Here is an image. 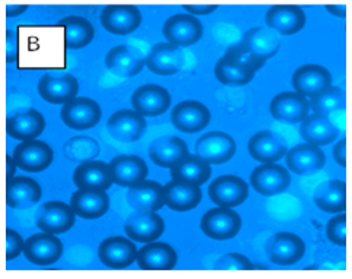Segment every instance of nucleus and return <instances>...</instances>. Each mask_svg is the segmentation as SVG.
<instances>
[{"label": "nucleus", "instance_id": "43", "mask_svg": "<svg viewBox=\"0 0 352 279\" xmlns=\"http://www.w3.org/2000/svg\"><path fill=\"white\" fill-rule=\"evenodd\" d=\"M23 244L25 240L18 231L6 228V262L19 258V254L23 252Z\"/></svg>", "mask_w": 352, "mask_h": 279}, {"label": "nucleus", "instance_id": "6", "mask_svg": "<svg viewBox=\"0 0 352 279\" xmlns=\"http://www.w3.org/2000/svg\"><path fill=\"white\" fill-rule=\"evenodd\" d=\"M196 155L208 164H226L237 153V144L228 133L214 131L197 139Z\"/></svg>", "mask_w": 352, "mask_h": 279}, {"label": "nucleus", "instance_id": "11", "mask_svg": "<svg viewBox=\"0 0 352 279\" xmlns=\"http://www.w3.org/2000/svg\"><path fill=\"white\" fill-rule=\"evenodd\" d=\"M291 84L297 94L311 100L332 87V74L320 65H302L292 75Z\"/></svg>", "mask_w": 352, "mask_h": 279}, {"label": "nucleus", "instance_id": "46", "mask_svg": "<svg viewBox=\"0 0 352 279\" xmlns=\"http://www.w3.org/2000/svg\"><path fill=\"white\" fill-rule=\"evenodd\" d=\"M333 158L341 167H346V139H341L333 148Z\"/></svg>", "mask_w": 352, "mask_h": 279}, {"label": "nucleus", "instance_id": "38", "mask_svg": "<svg viewBox=\"0 0 352 279\" xmlns=\"http://www.w3.org/2000/svg\"><path fill=\"white\" fill-rule=\"evenodd\" d=\"M105 66L109 71L117 76L132 78L142 72L145 60L129 50L127 45L120 44L113 47L105 56Z\"/></svg>", "mask_w": 352, "mask_h": 279}, {"label": "nucleus", "instance_id": "39", "mask_svg": "<svg viewBox=\"0 0 352 279\" xmlns=\"http://www.w3.org/2000/svg\"><path fill=\"white\" fill-rule=\"evenodd\" d=\"M212 176V167L197 155L187 154L177 164L171 167L173 180L192 183L196 186L205 184Z\"/></svg>", "mask_w": 352, "mask_h": 279}, {"label": "nucleus", "instance_id": "41", "mask_svg": "<svg viewBox=\"0 0 352 279\" xmlns=\"http://www.w3.org/2000/svg\"><path fill=\"white\" fill-rule=\"evenodd\" d=\"M214 269L218 271H253L254 265L253 262L241 253H228L226 256L219 258L215 265Z\"/></svg>", "mask_w": 352, "mask_h": 279}, {"label": "nucleus", "instance_id": "19", "mask_svg": "<svg viewBox=\"0 0 352 279\" xmlns=\"http://www.w3.org/2000/svg\"><path fill=\"white\" fill-rule=\"evenodd\" d=\"M307 16L297 5H275L266 12V27L280 36H294L306 27Z\"/></svg>", "mask_w": 352, "mask_h": 279}, {"label": "nucleus", "instance_id": "10", "mask_svg": "<svg viewBox=\"0 0 352 279\" xmlns=\"http://www.w3.org/2000/svg\"><path fill=\"white\" fill-rule=\"evenodd\" d=\"M76 223V215L72 211L70 205L60 201L45 202L35 218V224L50 234H65L69 230H72Z\"/></svg>", "mask_w": 352, "mask_h": 279}, {"label": "nucleus", "instance_id": "23", "mask_svg": "<svg viewBox=\"0 0 352 279\" xmlns=\"http://www.w3.org/2000/svg\"><path fill=\"white\" fill-rule=\"evenodd\" d=\"M162 190L164 205H167L171 211L175 212L192 211L199 206L204 197L201 186L180 180L168 181L166 186H162Z\"/></svg>", "mask_w": 352, "mask_h": 279}, {"label": "nucleus", "instance_id": "31", "mask_svg": "<svg viewBox=\"0 0 352 279\" xmlns=\"http://www.w3.org/2000/svg\"><path fill=\"white\" fill-rule=\"evenodd\" d=\"M189 154V146L179 136H162L149 146V158L161 168H171Z\"/></svg>", "mask_w": 352, "mask_h": 279}, {"label": "nucleus", "instance_id": "14", "mask_svg": "<svg viewBox=\"0 0 352 279\" xmlns=\"http://www.w3.org/2000/svg\"><path fill=\"white\" fill-rule=\"evenodd\" d=\"M138 249L133 240L122 236L109 237L98 246V258L109 269H126L136 262Z\"/></svg>", "mask_w": 352, "mask_h": 279}, {"label": "nucleus", "instance_id": "32", "mask_svg": "<svg viewBox=\"0 0 352 279\" xmlns=\"http://www.w3.org/2000/svg\"><path fill=\"white\" fill-rule=\"evenodd\" d=\"M339 135L338 127L327 115L313 113L301 122V136L307 144L324 146L336 141Z\"/></svg>", "mask_w": 352, "mask_h": 279}, {"label": "nucleus", "instance_id": "29", "mask_svg": "<svg viewBox=\"0 0 352 279\" xmlns=\"http://www.w3.org/2000/svg\"><path fill=\"white\" fill-rule=\"evenodd\" d=\"M256 69L241 62L236 56L226 53L215 65V78L222 85L244 87L249 85L256 76Z\"/></svg>", "mask_w": 352, "mask_h": 279}, {"label": "nucleus", "instance_id": "33", "mask_svg": "<svg viewBox=\"0 0 352 279\" xmlns=\"http://www.w3.org/2000/svg\"><path fill=\"white\" fill-rule=\"evenodd\" d=\"M127 203L135 211H160L164 206V190L162 184L154 180H144L139 184L129 188Z\"/></svg>", "mask_w": 352, "mask_h": 279}, {"label": "nucleus", "instance_id": "2", "mask_svg": "<svg viewBox=\"0 0 352 279\" xmlns=\"http://www.w3.org/2000/svg\"><path fill=\"white\" fill-rule=\"evenodd\" d=\"M60 118L70 129L88 131L100 123L102 111L96 100L88 97H75L74 100L63 104Z\"/></svg>", "mask_w": 352, "mask_h": 279}, {"label": "nucleus", "instance_id": "9", "mask_svg": "<svg viewBox=\"0 0 352 279\" xmlns=\"http://www.w3.org/2000/svg\"><path fill=\"white\" fill-rule=\"evenodd\" d=\"M14 159L16 166L28 172L45 171L53 164L54 153L53 148L38 139L23 141L14 149Z\"/></svg>", "mask_w": 352, "mask_h": 279}, {"label": "nucleus", "instance_id": "40", "mask_svg": "<svg viewBox=\"0 0 352 279\" xmlns=\"http://www.w3.org/2000/svg\"><path fill=\"white\" fill-rule=\"evenodd\" d=\"M310 110L323 115H329L333 111L344 110L346 106L345 91L339 87H329L322 94L316 96L310 101Z\"/></svg>", "mask_w": 352, "mask_h": 279}, {"label": "nucleus", "instance_id": "16", "mask_svg": "<svg viewBox=\"0 0 352 279\" xmlns=\"http://www.w3.org/2000/svg\"><path fill=\"white\" fill-rule=\"evenodd\" d=\"M306 254V243L292 232H276L267 244L269 260L279 266L298 263Z\"/></svg>", "mask_w": 352, "mask_h": 279}, {"label": "nucleus", "instance_id": "30", "mask_svg": "<svg viewBox=\"0 0 352 279\" xmlns=\"http://www.w3.org/2000/svg\"><path fill=\"white\" fill-rule=\"evenodd\" d=\"M45 129L44 115L35 109L25 113H18L6 119V133L16 141H31L37 139Z\"/></svg>", "mask_w": 352, "mask_h": 279}, {"label": "nucleus", "instance_id": "26", "mask_svg": "<svg viewBox=\"0 0 352 279\" xmlns=\"http://www.w3.org/2000/svg\"><path fill=\"white\" fill-rule=\"evenodd\" d=\"M113 183L120 188H133L148 176V166L139 155H117L110 161Z\"/></svg>", "mask_w": 352, "mask_h": 279}, {"label": "nucleus", "instance_id": "21", "mask_svg": "<svg viewBox=\"0 0 352 279\" xmlns=\"http://www.w3.org/2000/svg\"><path fill=\"white\" fill-rule=\"evenodd\" d=\"M136 262L144 271H171L177 266L179 256L170 244L160 241L145 243L136 254Z\"/></svg>", "mask_w": 352, "mask_h": 279}, {"label": "nucleus", "instance_id": "37", "mask_svg": "<svg viewBox=\"0 0 352 279\" xmlns=\"http://www.w3.org/2000/svg\"><path fill=\"white\" fill-rule=\"evenodd\" d=\"M314 203L327 214H342L346 211V183L329 180L322 183L314 193Z\"/></svg>", "mask_w": 352, "mask_h": 279}, {"label": "nucleus", "instance_id": "5", "mask_svg": "<svg viewBox=\"0 0 352 279\" xmlns=\"http://www.w3.org/2000/svg\"><path fill=\"white\" fill-rule=\"evenodd\" d=\"M162 36L177 47H189L204 37V25L196 16L177 14L170 16L162 25Z\"/></svg>", "mask_w": 352, "mask_h": 279}, {"label": "nucleus", "instance_id": "36", "mask_svg": "<svg viewBox=\"0 0 352 279\" xmlns=\"http://www.w3.org/2000/svg\"><path fill=\"white\" fill-rule=\"evenodd\" d=\"M248 149L252 158L262 164H272L287 154L285 145L280 144L279 139L269 131L254 133L250 137Z\"/></svg>", "mask_w": 352, "mask_h": 279}, {"label": "nucleus", "instance_id": "44", "mask_svg": "<svg viewBox=\"0 0 352 279\" xmlns=\"http://www.w3.org/2000/svg\"><path fill=\"white\" fill-rule=\"evenodd\" d=\"M19 59V43L16 31L6 30V63H14Z\"/></svg>", "mask_w": 352, "mask_h": 279}, {"label": "nucleus", "instance_id": "49", "mask_svg": "<svg viewBox=\"0 0 352 279\" xmlns=\"http://www.w3.org/2000/svg\"><path fill=\"white\" fill-rule=\"evenodd\" d=\"M326 10L329 14L339 16V18L346 16V6L345 5H326Z\"/></svg>", "mask_w": 352, "mask_h": 279}, {"label": "nucleus", "instance_id": "8", "mask_svg": "<svg viewBox=\"0 0 352 279\" xmlns=\"http://www.w3.org/2000/svg\"><path fill=\"white\" fill-rule=\"evenodd\" d=\"M142 12L135 5H109L102 9V28L114 36H129L142 24Z\"/></svg>", "mask_w": 352, "mask_h": 279}, {"label": "nucleus", "instance_id": "20", "mask_svg": "<svg viewBox=\"0 0 352 279\" xmlns=\"http://www.w3.org/2000/svg\"><path fill=\"white\" fill-rule=\"evenodd\" d=\"M149 71L161 76H171L179 74L184 66V53L177 45L170 43H158L152 47L145 59Z\"/></svg>", "mask_w": 352, "mask_h": 279}, {"label": "nucleus", "instance_id": "25", "mask_svg": "<svg viewBox=\"0 0 352 279\" xmlns=\"http://www.w3.org/2000/svg\"><path fill=\"white\" fill-rule=\"evenodd\" d=\"M70 208L76 216L97 219L109 212L110 196L105 190L78 189L70 197Z\"/></svg>", "mask_w": 352, "mask_h": 279}, {"label": "nucleus", "instance_id": "28", "mask_svg": "<svg viewBox=\"0 0 352 279\" xmlns=\"http://www.w3.org/2000/svg\"><path fill=\"white\" fill-rule=\"evenodd\" d=\"M43 196L41 186L28 176H15L6 181V205L12 209H27Z\"/></svg>", "mask_w": 352, "mask_h": 279}, {"label": "nucleus", "instance_id": "45", "mask_svg": "<svg viewBox=\"0 0 352 279\" xmlns=\"http://www.w3.org/2000/svg\"><path fill=\"white\" fill-rule=\"evenodd\" d=\"M183 9L186 12H189V15H210L214 14L218 9V5H183Z\"/></svg>", "mask_w": 352, "mask_h": 279}, {"label": "nucleus", "instance_id": "3", "mask_svg": "<svg viewBox=\"0 0 352 279\" xmlns=\"http://www.w3.org/2000/svg\"><path fill=\"white\" fill-rule=\"evenodd\" d=\"M236 47L252 56L253 59L266 63L267 59L274 57L280 47V36L267 27H254L244 32V36Z\"/></svg>", "mask_w": 352, "mask_h": 279}, {"label": "nucleus", "instance_id": "17", "mask_svg": "<svg viewBox=\"0 0 352 279\" xmlns=\"http://www.w3.org/2000/svg\"><path fill=\"white\" fill-rule=\"evenodd\" d=\"M269 111L275 120L301 123L310 114V102L296 91H285L272 98Z\"/></svg>", "mask_w": 352, "mask_h": 279}, {"label": "nucleus", "instance_id": "42", "mask_svg": "<svg viewBox=\"0 0 352 279\" xmlns=\"http://www.w3.org/2000/svg\"><path fill=\"white\" fill-rule=\"evenodd\" d=\"M326 237L336 246H346V214H338L326 225Z\"/></svg>", "mask_w": 352, "mask_h": 279}, {"label": "nucleus", "instance_id": "12", "mask_svg": "<svg viewBox=\"0 0 352 279\" xmlns=\"http://www.w3.org/2000/svg\"><path fill=\"white\" fill-rule=\"evenodd\" d=\"M133 110L144 118H158L171 106V96L168 89L157 84H146L139 87L131 98Z\"/></svg>", "mask_w": 352, "mask_h": 279}, {"label": "nucleus", "instance_id": "47", "mask_svg": "<svg viewBox=\"0 0 352 279\" xmlns=\"http://www.w3.org/2000/svg\"><path fill=\"white\" fill-rule=\"evenodd\" d=\"M25 10H28V5H8L6 6V16L14 18L22 15Z\"/></svg>", "mask_w": 352, "mask_h": 279}, {"label": "nucleus", "instance_id": "35", "mask_svg": "<svg viewBox=\"0 0 352 279\" xmlns=\"http://www.w3.org/2000/svg\"><path fill=\"white\" fill-rule=\"evenodd\" d=\"M56 25L65 30V47L67 49L79 50L88 47L96 37V28L84 16L70 15L58 21Z\"/></svg>", "mask_w": 352, "mask_h": 279}, {"label": "nucleus", "instance_id": "24", "mask_svg": "<svg viewBox=\"0 0 352 279\" xmlns=\"http://www.w3.org/2000/svg\"><path fill=\"white\" fill-rule=\"evenodd\" d=\"M109 133L120 142H136L146 129V120L135 110L123 109L111 114L107 123Z\"/></svg>", "mask_w": 352, "mask_h": 279}, {"label": "nucleus", "instance_id": "15", "mask_svg": "<svg viewBox=\"0 0 352 279\" xmlns=\"http://www.w3.org/2000/svg\"><path fill=\"white\" fill-rule=\"evenodd\" d=\"M291 184L289 171L280 164H261L250 174V186L263 196L285 192Z\"/></svg>", "mask_w": 352, "mask_h": 279}, {"label": "nucleus", "instance_id": "22", "mask_svg": "<svg viewBox=\"0 0 352 279\" xmlns=\"http://www.w3.org/2000/svg\"><path fill=\"white\" fill-rule=\"evenodd\" d=\"M40 97L56 106H63L67 101L74 100L79 92V82L72 74H66L60 78H54L50 74H45L38 80Z\"/></svg>", "mask_w": 352, "mask_h": 279}, {"label": "nucleus", "instance_id": "4", "mask_svg": "<svg viewBox=\"0 0 352 279\" xmlns=\"http://www.w3.org/2000/svg\"><path fill=\"white\" fill-rule=\"evenodd\" d=\"M22 253L32 265L50 266L60 260L63 256V243L57 236L43 231L25 240Z\"/></svg>", "mask_w": 352, "mask_h": 279}, {"label": "nucleus", "instance_id": "48", "mask_svg": "<svg viewBox=\"0 0 352 279\" xmlns=\"http://www.w3.org/2000/svg\"><path fill=\"white\" fill-rule=\"evenodd\" d=\"M16 168H18V166H16V162H15L14 157H12V155H6V181L15 177Z\"/></svg>", "mask_w": 352, "mask_h": 279}, {"label": "nucleus", "instance_id": "27", "mask_svg": "<svg viewBox=\"0 0 352 279\" xmlns=\"http://www.w3.org/2000/svg\"><path fill=\"white\" fill-rule=\"evenodd\" d=\"M74 183L79 189H98L107 192L113 184L110 166L98 159L80 162L74 171Z\"/></svg>", "mask_w": 352, "mask_h": 279}, {"label": "nucleus", "instance_id": "7", "mask_svg": "<svg viewBox=\"0 0 352 279\" xmlns=\"http://www.w3.org/2000/svg\"><path fill=\"white\" fill-rule=\"evenodd\" d=\"M208 194L217 206L236 208L248 201L249 184L234 174H224L212 180L208 188Z\"/></svg>", "mask_w": 352, "mask_h": 279}, {"label": "nucleus", "instance_id": "18", "mask_svg": "<svg viewBox=\"0 0 352 279\" xmlns=\"http://www.w3.org/2000/svg\"><path fill=\"white\" fill-rule=\"evenodd\" d=\"M124 231L133 241L149 243L158 240L164 234L166 223L158 212L138 211L124 223Z\"/></svg>", "mask_w": 352, "mask_h": 279}, {"label": "nucleus", "instance_id": "34", "mask_svg": "<svg viewBox=\"0 0 352 279\" xmlns=\"http://www.w3.org/2000/svg\"><path fill=\"white\" fill-rule=\"evenodd\" d=\"M287 167L294 174H306L313 170H320L326 164V155L320 146L311 144H300L287 150Z\"/></svg>", "mask_w": 352, "mask_h": 279}, {"label": "nucleus", "instance_id": "1", "mask_svg": "<svg viewBox=\"0 0 352 279\" xmlns=\"http://www.w3.org/2000/svg\"><path fill=\"white\" fill-rule=\"evenodd\" d=\"M241 216L232 208L217 206L209 209L201 219V230L204 234L212 240H231L241 230Z\"/></svg>", "mask_w": 352, "mask_h": 279}, {"label": "nucleus", "instance_id": "13", "mask_svg": "<svg viewBox=\"0 0 352 279\" xmlns=\"http://www.w3.org/2000/svg\"><path fill=\"white\" fill-rule=\"evenodd\" d=\"M171 122L183 133H197L209 126L210 111L201 101H182L173 109Z\"/></svg>", "mask_w": 352, "mask_h": 279}]
</instances>
